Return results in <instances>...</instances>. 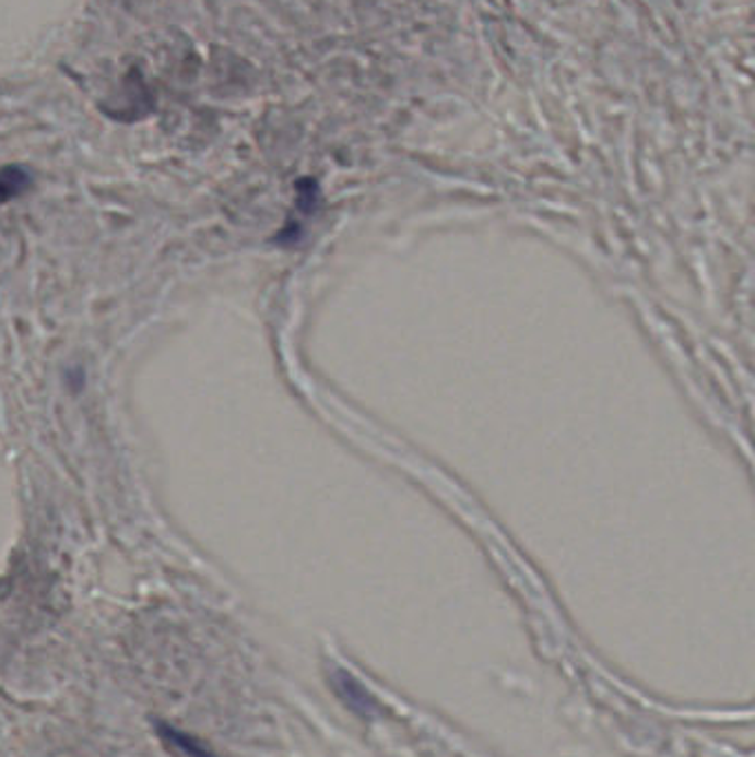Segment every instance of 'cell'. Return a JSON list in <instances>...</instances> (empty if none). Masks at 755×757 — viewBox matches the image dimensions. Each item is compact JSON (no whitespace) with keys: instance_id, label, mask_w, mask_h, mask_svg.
I'll use <instances>...</instances> for the list:
<instances>
[{"instance_id":"obj_1","label":"cell","mask_w":755,"mask_h":757,"mask_svg":"<svg viewBox=\"0 0 755 757\" xmlns=\"http://www.w3.org/2000/svg\"><path fill=\"white\" fill-rule=\"evenodd\" d=\"M332 689L334 694L340 696V700L346 705V709H351L353 713L362 715L364 720H373L375 715H379V705L377 700L359 685V681L346 669H334L330 676Z\"/></svg>"},{"instance_id":"obj_3","label":"cell","mask_w":755,"mask_h":757,"mask_svg":"<svg viewBox=\"0 0 755 757\" xmlns=\"http://www.w3.org/2000/svg\"><path fill=\"white\" fill-rule=\"evenodd\" d=\"M160 733L164 735L166 744H176L180 748V753L187 755V757H209V753L196 740H189L185 733H178V731H174L169 726H164Z\"/></svg>"},{"instance_id":"obj_2","label":"cell","mask_w":755,"mask_h":757,"mask_svg":"<svg viewBox=\"0 0 755 757\" xmlns=\"http://www.w3.org/2000/svg\"><path fill=\"white\" fill-rule=\"evenodd\" d=\"M32 185V176L23 166H5L0 168V204L23 196Z\"/></svg>"}]
</instances>
